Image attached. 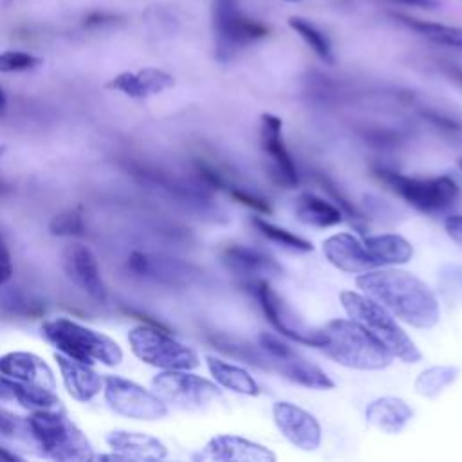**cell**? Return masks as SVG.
<instances>
[{"label":"cell","mask_w":462,"mask_h":462,"mask_svg":"<svg viewBox=\"0 0 462 462\" xmlns=\"http://www.w3.org/2000/svg\"><path fill=\"white\" fill-rule=\"evenodd\" d=\"M247 287L254 294L265 319L287 339H292L301 345L318 346L325 345V334L321 327H309L303 323L296 312L285 303V300L271 287L269 280H253L247 282Z\"/></svg>","instance_id":"10"},{"label":"cell","mask_w":462,"mask_h":462,"mask_svg":"<svg viewBox=\"0 0 462 462\" xmlns=\"http://www.w3.org/2000/svg\"><path fill=\"white\" fill-rule=\"evenodd\" d=\"M323 253L327 260L345 273L361 274L377 269V263L366 251L365 244L350 233H336L323 242Z\"/></svg>","instance_id":"20"},{"label":"cell","mask_w":462,"mask_h":462,"mask_svg":"<svg viewBox=\"0 0 462 462\" xmlns=\"http://www.w3.org/2000/svg\"><path fill=\"white\" fill-rule=\"evenodd\" d=\"M42 336L60 354L81 363L117 366L123 361V348L116 339L65 316L45 319Z\"/></svg>","instance_id":"2"},{"label":"cell","mask_w":462,"mask_h":462,"mask_svg":"<svg viewBox=\"0 0 462 462\" xmlns=\"http://www.w3.org/2000/svg\"><path fill=\"white\" fill-rule=\"evenodd\" d=\"M0 374L23 384L56 390V377L43 357L25 350H13L0 356Z\"/></svg>","instance_id":"19"},{"label":"cell","mask_w":462,"mask_h":462,"mask_svg":"<svg viewBox=\"0 0 462 462\" xmlns=\"http://www.w3.org/2000/svg\"><path fill=\"white\" fill-rule=\"evenodd\" d=\"M258 345L269 359V370L280 374L282 377L310 390H332L334 381L318 365L305 359L289 343L282 341L278 336L262 332L258 336Z\"/></svg>","instance_id":"12"},{"label":"cell","mask_w":462,"mask_h":462,"mask_svg":"<svg viewBox=\"0 0 462 462\" xmlns=\"http://www.w3.org/2000/svg\"><path fill=\"white\" fill-rule=\"evenodd\" d=\"M289 25L294 32H298V36L314 51V54L321 61H325L328 65L334 63V52H332L330 40L327 38V34L318 25H314L312 22H309L305 18H300V16H291Z\"/></svg>","instance_id":"33"},{"label":"cell","mask_w":462,"mask_h":462,"mask_svg":"<svg viewBox=\"0 0 462 462\" xmlns=\"http://www.w3.org/2000/svg\"><path fill=\"white\" fill-rule=\"evenodd\" d=\"M287 2H298V0H287Z\"/></svg>","instance_id":"48"},{"label":"cell","mask_w":462,"mask_h":462,"mask_svg":"<svg viewBox=\"0 0 462 462\" xmlns=\"http://www.w3.org/2000/svg\"><path fill=\"white\" fill-rule=\"evenodd\" d=\"M460 375V368L453 365H433L422 370L415 379V392L422 397L433 399L451 386Z\"/></svg>","instance_id":"32"},{"label":"cell","mask_w":462,"mask_h":462,"mask_svg":"<svg viewBox=\"0 0 462 462\" xmlns=\"http://www.w3.org/2000/svg\"><path fill=\"white\" fill-rule=\"evenodd\" d=\"M152 388L166 404L182 410H204L222 399L218 384L189 370H161L152 379Z\"/></svg>","instance_id":"11"},{"label":"cell","mask_w":462,"mask_h":462,"mask_svg":"<svg viewBox=\"0 0 462 462\" xmlns=\"http://www.w3.org/2000/svg\"><path fill=\"white\" fill-rule=\"evenodd\" d=\"M13 2H16V0H4V4H7V5H9V4H13Z\"/></svg>","instance_id":"47"},{"label":"cell","mask_w":462,"mask_h":462,"mask_svg":"<svg viewBox=\"0 0 462 462\" xmlns=\"http://www.w3.org/2000/svg\"><path fill=\"white\" fill-rule=\"evenodd\" d=\"M460 166H462V162H460Z\"/></svg>","instance_id":"49"},{"label":"cell","mask_w":462,"mask_h":462,"mask_svg":"<svg viewBox=\"0 0 462 462\" xmlns=\"http://www.w3.org/2000/svg\"><path fill=\"white\" fill-rule=\"evenodd\" d=\"M366 251L377 263V267H386V265H401L411 260L413 256V247L411 244L395 233H383V235H374L366 236L363 240Z\"/></svg>","instance_id":"28"},{"label":"cell","mask_w":462,"mask_h":462,"mask_svg":"<svg viewBox=\"0 0 462 462\" xmlns=\"http://www.w3.org/2000/svg\"><path fill=\"white\" fill-rule=\"evenodd\" d=\"M4 152H5V146H0V157L4 155Z\"/></svg>","instance_id":"46"},{"label":"cell","mask_w":462,"mask_h":462,"mask_svg":"<svg viewBox=\"0 0 462 462\" xmlns=\"http://www.w3.org/2000/svg\"><path fill=\"white\" fill-rule=\"evenodd\" d=\"M215 56L218 61H231L240 51L269 34V29L249 18L240 9V0H213Z\"/></svg>","instance_id":"8"},{"label":"cell","mask_w":462,"mask_h":462,"mask_svg":"<svg viewBox=\"0 0 462 462\" xmlns=\"http://www.w3.org/2000/svg\"><path fill=\"white\" fill-rule=\"evenodd\" d=\"M339 300L348 318L368 330L393 357L401 359L402 363L420 361L422 354L415 343L383 305H379L370 296L354 291H343Z\"/></svg>","instance_id":"5"},{"label":"cell","mask_w":462,"mask_h":462,"mask_svg":"<svg viewBox=\"0 0 462 462\" xmlns=\"http://www.w3.org/2000/svg\"><path fill=\"white\" fill-rule=\"evenodd\" d=\"M61 269L67 278L94 301L105 303L108 298L106 285L101 276V269L96 254L83 244H69L61 251Z\"/></svg>","instance_id":"13"},{"label":"cell","mask_w":462,"mask_h":462,"mask_svg":"<svg viewBox=\"0 0 462 462\" xmlns=\"http://www.w3.org/2000/svg\"><path fill=\"white\" fill-rule=\"evenodd\" d=\"M9 191H13V186L7 184V182H4V180H0V195L9 193Z\"/></svg>","instance_id":"44"},{"label":"cell","mask_w":462,"mask_h":462,"mask_svg":"<svg viewBox=\"0 0 462 462\" xmlns=\"http://www.w3.org/2000/svg\"><path fill=\"white\" fill-rule=\"evenodd\" d=\"M356 285L392 316L415 328H431L440 319L435 292L426 282L408 271L377 267L361 273L356 278Z\"/></svg>","instance_id":"1"},{"label":"cell","mask_w":462,"mask_h":462,"mask_svg":"<svg viewBox=\"0 0 462 462\" xmlns=\"http://www.w3.org/2000/svg\"><path fill=\"white\" fill-rule=\"evenodd\" d=\"M253 224H254V227H256L267 240H271L273 244H276V245H280V247H283V249H287V251H292V253H309V251L314 249V245H312L309 240H305V238H301V236L291 233L289 229L280 227V226H276V224H273V222H269V220H265V218L254 217V218H253Z\"/></svg>","instance_id":"34"},{"label":"cell","mask_w":462,"mask_h":462,"mask_svg":"<svg viewBox=\"0 0 462 462\" xmlns=\"http://www.w3.org/2000/svg\"><path fill=\"white\" fill-rule=\"evenodd\" d=\"M5 103H7V97H5V92H4V88L0 87V110L5 106Z\"/></svg>","instance_id":"45"},{"label":"cell","mask_w":462,"mask_h":462,"mask_svg":"<svg viewBox=\"0 0 462 462\" xmlns=\"http://www.w3.org/2000/svg\"><path fill=\"white\" fill-rule=\"evenodd\" d=\"M13 273H14V267H13L9 245L4 238V235L0 233V287H4L5 283L11 282Z\"/></svg>","instance_id":"39"},{"label":"cell","mask_w":462,"mask_h":462,"mask_svg":"<svg viewBox=\"0 0 462 462\" xmlns=\"http://www.w3.org/2000/svg\"><path fill=\"white\" fill-rule=\"evenodd\" d=\"M103 397L112 411L134 420H161L168 415V404L143 384L121 375L103 377Z\"/></svg>","instance_id":"9"},{"label":"cell","mask_w":462,"mask_h":462,"mask_svg":"<svg viewBox=\"0 0 462 462\" xmlns=\"http://www.w3.org/2000/svg\"><path fill=\"white\" fill-rule=\"evenodd\" d=\"M49 233L52 236H85L87 226L79 208H69L56 213L49 222Z\"/></svg>","instance_id":"35"},{"label":"cell","mask_w":462,"mask_h":462,"mask_svg":"<svg viewBox=\"0 0 462 462\" xmlns=\"http://www.w3.org/2000/svg\"><path fill=\"white\" fill-rule=\"evenodd\" d=\"M323 352L336 363L354 370H383L393 356L354 319H330L323 327Z\"/></svg>","instance_id":"4"},{"label":"cell","mask_w":462,"mask_h":462,"mask_svg":"<svg viewBox=\"0 0 462 462\" xmlns=\"http://www.w3.org/2000/svg\"><path fill=\"white\" fill-rule=\"evenodd\" d=\"M195 458L217 462H274L276 455L258 442L238 435L222 433L211 437L200 449V453L195 455Z\"/></svg>","instance_id":"18"},{"label":"cell","mask_w":462,"mask_h":462,"mask_svg":"<svg viewBox=\"0 0 462 462\" xmlns=\"http://www.w3.org/2000/svg\"><path fill=\"white\" fill-rule=\"evenodd\" d=\"M18 383L0 374V401H14Z\"/></svg>","instance_id":"41"},{"label":"cell","mask_w":462,"mask_h":462,"mask_svg":"<svg viewBox=\"0 0 462 462\" xmlns=\"http://www.w3.org/2000/svg\"><path fill=\"white\" fill-rule=\"evenodd\" d=\"M105 442L126 460H162L168 455V448L162 440L143 431L114 430L105 437Z\"/></svg>","instance_id":"25"},{"label":"cell","mask_w":462,"mask_h":462,"mask_svg":"<svg viewBox=\"0 0 462 462\" xmlns=\"http://www.w3.org/2000/svg\"><path fill=\"white\" fill-rule=\"evenodd\" d=\"M13 460H22V457L16 455L14 451H9L4 446H0V462H13Z\"/></svg>","instance_id":"43"},{"label":"cell","mask_w":462,"mask_h":462,"mask_svg":"<svg viewBox=\"0 0 462 462\" xmlns=\"http://www.w3.org/2000/svg\"><path fill=\"white\" fill-rule=\"evenodd\" d=\"M366 422L383 433L395 435L411 420L413 410L401 397H377L365 410Z\"/></svg>","instance_id":"26"},{"label":"cell","mask_w":462,"mask_h":462,"mask_svg":"<svg viewBox=\"0 0 462 462\" xmlns=\"http://www.w3.org/2000/svg\"><path fill=\"white\" fill-rule=\"evenodd\" d=\"M397 5H408V7H422V9H433L437 7V0H383Z\"/></svg>","instance_id":"42"},{"label":"cell","mask_w":462,"mask_h":462,"mask_svg":"<svg viewBox=\"0 0 462 462\" xmlns=\"http://www.w3.org/2000/svg\"><path fill=\"white\" fill-rule=\"evenodd\" d=\"M42 65V60L23 51H4L0 52V72H23Z\"/></svg>","instance_id":"36"},{"label":"cell","mask_w":462,"mask_h":462,"mask_svg":"<svg viewBox=\"0 0 462 462\" xmlns=\"http://www.w3.org/2000/svg\"><path fill=\"white\" fill-rule=\"evenodd\" d=\"M273 420L278 431L296 448L303 451H314L321 444V426L318 419L307 410L280 401L273 404Z\"/></svg>","instance_id":"15"},{"label":"cell","mask_w":462,"mask_h":462,"mask_svg":"<svg viewBox=\"0 0 462 462\" xmlns=\"http://www.w3.org/2000/svg\"><path fill=\"white\" fill-rule=\"evenodd\" d=\"M222 263L235 274L244 278L245 282L253 280H269L282 273V267L269 254L247 247V245H227L222 251Z\"/></svg>","instance_id":"21"},{"label":"cell","mask_w":462,"mask_h":462,"mask_svg":"<svg viewBox=\"0 0 462 462\" xmlns=\"http://www.w3.org/2000/svg\"><path fill=\"white\" fill-rule=\"evenodd\" d=\"M60 375L69 395L78 402H90L103 392V377L88 363L67 357L60 352L54 354Z\"/></svg>","instance_id":"23"},{"label":"cell","mask_w":462,"mask_h":462,"mask_svg":"<svg viewBox=\"0 0 462 462\" xmlns=\"http://www.w3.org/2000/svg\"><path fill=\"white\" fill-rule=\"evenodd\" d=\"M206 366L220 388L231 390L235 393L249 395V397H256L260 393V386L256 379L242 366L227 363L215 356H206Z\"/></svg>","instance_id":"27"},{"label":"cell","mask_w":462,"mask_h":462,"mask_svg":"<svg viewBox=\"0 0 462 462\" xmlns=\"http://www.w3.org/2000/svg\"><path fill=\"white\" fill-rule=\"evenodd\" d=\"M20 433L27 435L25 419H22L16 413L0 406V437L13 439V437H18Z\"/></svg>","instance_id":"37"},{"label":"cell","mask_w":462,"mask_h":462,"mask_svg":"<svg viewBox=\"0 0 462 462\" xmlns=\"http://www.w3.org/2000/svg\"><path fill=\"white\" fill-rule=\"evenodd\" d=\"M195 168H197V173H199V177L202 179V182L206 186L229 193L235 200H238L240 204H244V206H247V208H251L258 213H265V215L271 213V206L263 197H260L254 189L247 188L245 184L236 182L231 177V173H227L220 166H215L208 161H197Z\"/></svg>","instance_id":"24"},{"label":"cell","mask_w":462,"mask_h":462,"mask_svg":"<svg viewBox=\"0 0 462 462\" xmlns=\"http://www.w3.org/2000/svg\"><path fill=\"white\" fill-rule=\"evenodd\" d=\"M126 265H128V271L134 273L135 276L150 278L168 285H186L195 282L199 276L197 269L186 262L146 254L143 251L130 253Z\"/></svg>","instance_id":"17"},{"label":"cell","mask_w":462,"mask_h":462,"mask_svg":"<svg viewBox=\"0 0 462 462\" xmlns=\"http://www.w3.org/2000/svg\"><path fill=\"white\" fill-rule=\"evenodd\" d=\"M375 175L406 204L422 213H442L460 197L458 184L448 177H408L386 168L375 170Z\"/></svg>","instance_id":"7"},{"label":"cell","mask_w":462,"mask_h":462,"mask_svg":"<svg viewBox=\"0 0 462 462\" xmlns=\"http://www.w3.org/2000/svg\"><path fill=\"white\" fill-rule=\"evenodd\" d=\"M175 85L170 72L157 67H144L141 70H125L106 81V88L117 90L132 99H146L161 94Z\"/></svg>","instance_id":"22"},{"label":"cell","mask_w":462,"mask_h":462,"mask_svg":"<svg viewBox=\"0 0 462 462\" xmlns=\"http://www.w3.org/2000/svg\"><path fill=\"white\" fill-rule=\"evenodd\" d=\"M25 430L40 451L58 462L94 460L92 444L61 408L32 410L25 417Z\"/></svg>","instance_id":"3"},{"label":"cell","mask_w":462,"mask_h":462,"mask_svg":"<svg viewBox=\"0 0 462 462\" xmlns=\"http://www.w3.org/2000/svg\"><path fill=\"white\" fill-rule=\"evenodd\" d=\"M128 345L137 359L159 370H193L199 366L197 352L175 339L164 327L137 325L128 332Z\"/></svg>","instance_id":"6"},{"label":"cell","mask_w":462,"mask_h":462,"mask_svg":"<svg viewBox=\"0 0 462 462\" xmlns=\"http://www.w3.org/2000/svg\"><path fill=\"white\" fill-rule=\"evenodd\" d=\"M128 170L132 171V175L139 177L144 184H150V186L164 191L170 199L177 200V204H182L197 213L213 215L215 206H213L211 199L208 197V193L204 191V188L189 184L179 177H173L168 171H162L157 168H148L143 164L128 166Z\"/></svg>","instance_id":"14"},{"label":"cell","mask_w":462,"mask_h":462,"mask_svg":"<svg viewBox=\"0 0 462 462\" xmlns=\"http://www.w3.org/2000/svg\"><path fill=\"white\" fill-rule=\"evenodd\" d=\"M209 341L217 350H220L238 361H244V363L262 368V370H269V359H267L265 352L260 348V345H251L249 341L236 339V337L226 336V334H213L209 337Z\"/></svg>","instance_id":"31"},{"label":"cell","mask_w":462,"mask_h":462,"mask_svg":"<svg viewBox=\"0 0 462 462\" xmlns=\"http://www.w3.org/2000/svg\"><path fill=\"white\" fill-rule=\"evenodd\" d=\"M393 18L397 22H401L402 25H406L408 29L419 32L420 36H424L439 45L462 51V29L460 27L444 25V23H437V22H426V20L411 18L406 14H393Z\"/></svg>","instance_id":"30"},{"label":"cell","mask_w":462,"mask_h":462,"mask_svg":"<svg viewBox=\"0 0 462 462\" xmlns=\"http://www.w3.org/2000/svg\"><path fill=\"white\" fill-rule=\"evenodd\" d=\"M444 229L451 240L462 245V215H449L444 220Z\"/></svg>","instance_id":"40"},{"label":"cell","mask_w":462,"mask_h":462,"mask_svg":"<svg viewBox=\"0 0 462 462\" xmlns=\"http://www.w3.org/2000/svg\"><path fill=\"white\" fill-rule=\"evenodd\" d=\"M294 213L301 224L312 227H332L343 222L341 209L314 193H301L298 197Z\"/></svg>","instance_id":"29"},{"label":"cell","mask_w":462,"mask_h":462,"mask_svg":"<svg viewBox=\"0 0 462 462\" xmlns=\"http://www.w3.org/2000/svg\"><path fill=\"white\" fill-rule=\"evenodd\" d=\"M121 20L119 14L108 13V11H90L83 18V27L87 29H103V27H114Z\"/></svg>","instance_id":"38"},{"label":"cell","mask_w":462,"mask_h":462,"mask_svg":"<svg viewBox=\"0 0 462 462\" xmlns=\"http://www.w3.org/2000/svg\"><path fill=\"white\" fill-rule=\"evenodd\" d=\"M283 123L274 114H263L260 125V143L265 157L269 159L273 177L285 188H296L300 182L298 170L283 141Z\"/></svg>","instance_id":"16"}]
</instances>
